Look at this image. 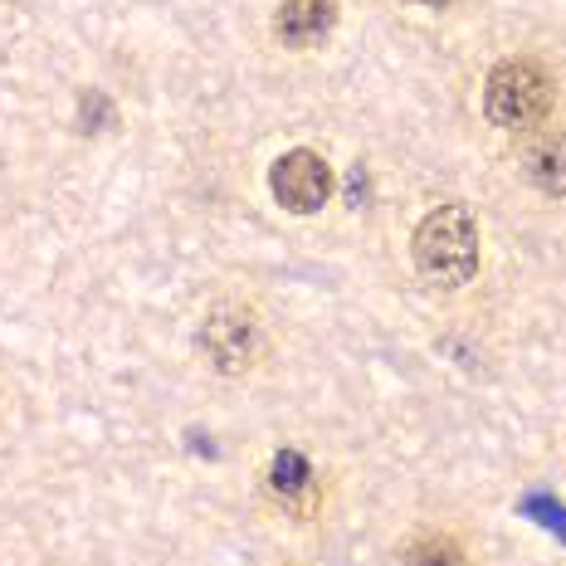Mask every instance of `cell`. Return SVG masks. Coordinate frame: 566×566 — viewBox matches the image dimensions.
Wrapping results in <instances>:
<instances>
[{"label":"cell","mask_w":566,"mask_h":566,"mask_svg":"<svg viewBox=\"0 0 566 566\" xmlns=\"http://www.w3.org/2000/svg\"><path fill=\"white\" fill-rule=\"evenodd\" d=\"M269 191L289 216H317L333 200V167L323 151L293 147L269 167Z\"/></svg>","instance_id":"obj_4"},{"label":"cell","mask_w":566,"mask_h":566,"mask_svg":"<svg viewBox=\"0 0 566 566\" xmlns=\"http://www.w3.org/2000/svg\"><path fill=\"white\" fill-rule=\"evenodd\" d=\"M517 167L537 186L542 196H566V127H533L523 133L517 147Z\"/></svg>","instance_id":"obj_6"},{"label":"cell","mask_w":566,"mask_h":566,"mask_svg":"<svg viewBox=\"0 0 566 566\" xmlns=\"http://www.w3.org/2000/svg\"><path fill=\"white\" fill-rule=\"evenodd\" d=\"M400 566H469V557L450 533H420V537L406 542Z\"/></svg>","instance_id":"obj_8"},{"label":"cell","mask_w":566,"mask_h":566,"mask_svg":"<svg viewBox=\"0 0 566 566\" xmlns=\"http://www.w3.org/2000/svg\"><path fill=\"white\" fill-rule=\"evenodd\" d=\"M552 103H557V84L537 59H503L483 78V117L503 133H533L547 123Z\"/></svg>","instance_id":"obj_2"},{"label":"cell","mask_w":566,"mask_h":566,"mask_svg":"<svg viewBox=\"0 0 566 566\" xmlns=\"http://www.w3.org/2000/svg\"><path fill=\"white\" fill-rule=\"evenodd\" d=\"M196 347L210 371L244 376L259 367L269 342H264V323H259L254 308H244V303H216V308L206 313V323H200Z\"/></svg>","instance_id":"obj_3"},{"label":"cell","mask_w":566,"mask_h":566,"mask_svg":"<svg viewBox=\"0 0 566 566\" xmlns=\"http://www.w3.org/2000/svg\"><path fill=\"white\" fill-rule=\"evenodd\" d=\"M337 30V0H279L274 40L289 50H313Z\"/></svg>","instance_id":"obj_7"},{"label":"cell","mask_w":566,"mask_h":566,"mask_svg":"<svg viewBox=\"0 0 566 566\" xmlns=\"http://www.w3.org/2000/svg\"><path fill=\"white\" fill-rule=\"evenodd\" d=\"M406 6H420V10H444L450 0H406Z\"/></svg>","instance_id":"obj_9"},{"label":"cell","mask_w":566,"mask_h":566,"mask_svg":"<svg viewBox=\"0 0 566 566\" xmlns=\"http://www.w3.org/2000/svg\"><path fill=\"white\" fill-rule=\"evenodd\" d=\"M410 254H416V269L430 289H464L479 274V259H483V234H479L474 210L464 200L430 210L420 220L416 240H410Z\"/></svg>","instance_id":"obj_1"},{"label":"cell","mask_w":566,"mask_h":566,"mask_svg":"<svg viewBox=\"0 0 566 566\" xmlns=\"http://www.w3.org/2000/svg\"><path fill=\"white\" fill-rule=\"evenodd\" d=\"M264 493L289 517L308 523L317 513V503H323V479H317L313 459L303 450H274V459H269V469H264Z\"/></svg>","instance_id":"obj_5"}]
</instances>
